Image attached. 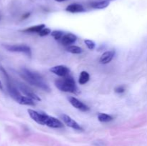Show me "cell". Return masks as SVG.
Masks as SVG:
<instances>
[{"label":"cell","mask_w":147,"mask_h":146,"mask_svg":"<svg viewBox=\"0 0 147 146\" xmlns=\"http://www.w3.org/2000/svg\"><path fill=\"white\" fill-rule=\"evenodd\" d=\"M27 112L30 117L39 125H47L52 128H62L64 126L63 123L58 119L47 115L44 113H38L31 109H29Z\"/></svg>","instance_id":"cell-1"},{"label":"cell","mask_w":147,"mask_h":146,"mask_svg":"<svg viewBox=\"0 0 147 146\" xmlns=\"http://www.w3.org/2000/svg\"><path fill=\"white\" fill-rule=\"evenodd\" d=\"M20 74L29 84L36 86V87L43 90L44 91H50V87L48 86V84L44 81L42 77L38 73L32 72L26 68H22L20 71Z\"/></svg>","instance_id":"cell-2"},{"label":"cell","mask_w":147,"mask_h":146,"mask_svg":"<svg viewBox=\"0 0 147 146\" xmlns=\"http://www.w3.org/2000/svg\"><path fill=\"white\" fill-rule=\"evenodd\" d=\"M55 84L57 88L60 91L71 93H76L78 92V87L76 86V82L73 77L69 74L63 78L56 80Z\"/></svg>","instance_id":"cell-3"},{"label":"cell","mask_w":147,"mask_h":146,"mask_svg":"<svg viewBox=\"0 0 147 146\" xmlns=\"http://www.w3.org/2000/svg\"><path fill=\"white\" fill-rule=\"evenodd\" d=\"M3 47L7 51L12 52H22L29 57L32 56L31 49L25 44H4Z\"/></svg>","instance_id":"cell-4"},{"label":"cell","mask_w":147,"mask_h":146,"mask_svg":"<svg viewBox=\"0 0 147 146\" xmlns=\"http://www.w3.org/2000/svg\"><path fill=\"white\" fill-rule=\"evenodd\" d=\"M51 72L54 73L56 75L59 76V77H66L69 74L70 72V70L65 65H57L55 66V67H52L50 70Z\"/></svg>","instance_id":"cell-5"},{"label":"cell","mask_w":147,"mask_h":146,"mask_svg":"<svg viewBox=\"0 0 147 146\" xmlns=\"http://www.w3.org/2000/svg\"><path fill=\"white\" fill-rule=\"evenodd\" d=\"M62 118H63V122L67 125L68 127H71V128L74 129L76 130H83V129L82 128L81 126L78 124L76 121L71 118L70 116L67 115H62Z\"/></svg>","instance_id":"cell-6"},{"label":"cell","mask_w":147,"mask_h":146,"mask_svg":"<svg viewBox=\"0 0 147 146\" xmlns=\"http://www.w3.org/2000/svg\"><path fill=\"white\" fill-rule=\"evenodd\" d=\"M69 102H70V104L73 106L74 107H76L78 110H80L83 112H87L90 110L86 104H85L84 103L82 102L81 101H80L79 100H78L77 98L74 97H69Z\"/></svg>","instance_id":"cell-7"},{"label":"cell","mask_w":147,"mask_h":146,"mask_svg":"<svg viewBox=\"0 0 147 146\" xmlns=\"http://www.w3.org/2000/svg\"><path fill=\"white\" fill-rule=\"evenodd\" d=\"M77 40V37L72 33H67L64 34L60 40L62 44L65 46H69L76 42Z\"/></svg>","instance_id":"cell-8"},{"label":"cell","mask_w":147,"mask_h":146,"mask_svg":"<svg viewBox=\"0 0 147 146\" xmlns=\"http://www.w3.org/2000/svg\"><path fill=\"white\" fill-rule=\"evenodd\" d=\"M20 90L29 98L32 99L33 100H37V101H40L41 100V99H40V97L39 96H37L35 93L33 92L30 89H29L24 84H20Z\"/></svg>","instance_id":"cell-9"},{"label":"cell","mask_w":147,"mask_h":146,"mask_svg":"<svg viewBox=\"0 0 147 146\" xmlns=\"http://www.w3.org/2000/svg\"><path fill=\"white\" fill-rule=\"evenodd\" d=\"M115 55V51L114 50H110V51H107L106 52L103 53L100 57V63L103 64H108V63L110 62L113 58L114 57Z\"/></svg>","instance_id":"cell-10"},{"label":"cell","mask_w":147,"mask_h":146,"mask_svg":"<svg viewBox=\"0 0 147 146\" xmlns=\"http://www.w3.org/2000/svg\"><path fill=\"white\" fill-rule=\"evenodd\" d=\"M65 10L70 13H80L86 11L83 5L80 4H71L66 7Z\"/></svg>","instance_id":"cell-11"},{"label":"cell","mask_w":147,"mask_h":146,"mask_svg":"<svg viewBox=\"0 0 147 146\" xmlns=\"http://www.w3.org/2000/svg\"><path fill=\"white\" fill-rule=\"evenodd\" d=\"M109 5V1L108 0H100V1H93L90 3V7L95 9H103L106 8Z\"/></svg>","instance_id":"cell-12"},{"label":"cell","mask_w":147,"mask_h":146,"mask_svg":"<svg viewBox=\"0 0 147 146\" xmlns=\"http://www.w3.org/2000/svg\"><path fill=\"white\" fill-rule=\"evenodd\" d=\"M45 27V25L44 24H39V25H36V26H33V27H29V28L22 30V31L23 32H29V33H33V32L39 33L42 29H43Z\"/></svg>","instance_id":"cell-13"},{"label":"cell","mask_w":147,"mask_h":146,"mask_svg":"<svg viewBox=\"0 0 147 146\" xmlns=\"http://www.w3.org/2000/svg\"><path fill=\"white\" fill-rule=\"evenodd\" d=\"M18 103L21 104H24V105H30V106H34L35 105V103L34 102L33 100L29 98V97H25V96H22L20 100H19Z\"/></svg>","instance_id":"cell-14"},{"label":"cell","mask_w":147,"mask_h":146,"mask_svg":"<svg viewBox=\"0 0 147 146\" xmlns=\"http://www.w3.org/2000/svg\"><path fill=\"white\" fill-rule=\"evenodd\" d=\"M98 119L100 122L102 123H108L113 120V117L110 115L106 114V113H98Z\"/></svg>","instance_id":"cell-15"},{"label":"cell","mask_w":147,"mask_h":146,"mask_svg":"<svg viewBox=\"0 0 147 146\" xmlns=\"http://www.w3.org/2000/svg\"><path fill=\"white\" fill-rule=\"evenodd\" d=\"M89 79H90V75L86 71H83L80 73L78 82L80 84H84L88 82Z\"/></svg>","instance_id":"cell-16"},{"label":"cell","mask_w":147,"mask_h":146,"mask_svg":"<svg viewBox=\"0 0 147 146\" xmlns=\"http://www.w3.org/2000/svg\"><path fill=\"white\" fill-rule=\"evenodd\" d=\"M67 51L68 52L72 53V54H80L83 52V50L80 48V47H78V46H69L67 47Z\"/></svg>","instance_id":"cell-17"},{"label":"cell","mask_w":147,"mask_h":146,"mask_svg":"<svg viewBox=\"0 0 147 146\" xmlns=\"http://www.w3.org/2000/svg\"><path fill=\"white\" fill-rule=\"evenodd\" d=\"M64 35L63 31H60V30H55L51 32V36L55 39V40H60Z\"/></svg>","instance_id":"cell-18"},{"label":"cell","mask_w":147,"mask_h":146,"mask_svg":"<svg viewBox=\"0 0 147 146\" xmlns=\"http://www.w3.org/2000/svg\"><path fill=\"white\" fill-rule=\"evenodd\" d=\"M85 44H86V46H87L88 48L90 50H94L95 47H96V44H95L94 42L92 41V40H85Z\"/></svg>","instance_id":"cell-19"},{"label":"cell","mask_w":147,"mask_h":146,"mask_svg":"<svg viewBox=\"0 0 147 146\" xmlns=\"http://www.w3.org/2000/svg\"><path fill=\"white\" fill-rule=\"evenodd\" d=\"M50 33H51V30H50V29L44 28L38 33V34L40 36V37H45V36L48 35V34H50Z\"/></svg>","instance_id":"cell-20"},{"label":"cell","mask_w":147,"mask_h":146,"mask_svg":"<svg viewBox=\"0 0 147 146\" xmlns=\"http://www.w3.org/2000/svg\"><path fill=\"white\" fill-rule=\"evenodd\" d=\"M125 90H125V87L123 86H119V87H117L115 89V92L116 93H119V94L124 92Z\"/></svg>","instance_id":"cell-21"},{"label":"cell","mask_w":147,"mask_h":146,"mask_svg":"<svg viewBox=\"0 0 147 146\" xmlns=\"http://www.w3.org/2000/svg\"><path fill=\"white\" fill-rule=\"evenodd\" d=\"M29 15H30V13H28V14H26L25 15H24V17H23L22 18H23V19L27 18V17H29Z\"/></svg>","instance_id":"cell-22"},{"label":"cell","mask_w":147,"mask_h":146,"mask_svg":"<svg viewBox=\"0 0 147 146\" xmlns=\"http://www.w3.org/2000/svg\"><path fill=\"white\" fill-rule=\"evenodd\" d=\"M55 1H58V2H63V1H67V0H55Z\"/></svg>","instance_id":"cell-23"},{"label":"cell","mask_w":147,"mask_h":146,"mask_svg":"<svg viewBox=\"0 0 147 146\" xmlns=\"http://www.w3.org/2000/svg\"><path fill=\"white\" fill-rule=\"evenodd\" d=\"M0 90H3V86H2V84H1V81H0Z\"/></svg>","instance_id":"cell-24"},{"label":"cell","mask_w":147,"mask_h":146,"mask_svg":"<svg viewBox=\"0 0 147 146\" xmlns=\"http://www.w3.org/2000/svg\"><path fill=\"white\" fill-rule=\"evenodd\" d=\"M108 1H111V0H108Z\"/></svg>","instance_id":"cell-25"}]
</instances>
